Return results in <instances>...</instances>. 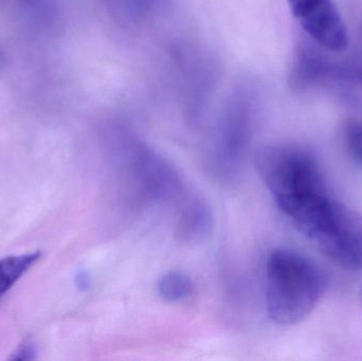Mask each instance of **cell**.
I'll return each mask as SVG.
<instances>
[{
  "label": "cell",
  "mask_w": 362,
  "mask_h": 361,
  "mask_svg": "<svg viewBox=\"0 0 362 361\" xmlns=\"http://www.w3.org/2000/svg\"><path fill=\"white\" fill-rule=\"evenodd\" d=\"M255 167L276 205L300 232L313 239L329 222L336 201L312 153L293 146H267Z\"/></svg>",
  "instance_id": "1"
},
{
  "label": "cell",
  "mask_w": 362,
  "mask_h": 361,
  "mask_svg": "<svg viewBox=\"0 0 362 361\" xmlns=\"http://www.w3.org/2000/svg\"><path fill=\"white\" fill-rule=\"evenodd\" d=\"M266 276L268 315L279 326H295L306 319L327 285V275L318 263L289 249L272 252Z\"/></svg>",
  "instance_id": "2"
},
{
  "label": "cell",
  "mask_w": 362,
  "mask_h": 361,
  "mask_svg": "<svg viewBox=\"0 0 362 361\" xmlns=\"http://www.w3.org/2000/svg\"><path fill=\"white\" fill-rule=\"evenodd\" d=\"M293 17L317 44L344 52L350 44L348 28L333 0H287Z\"/></svg>",
  "instance_id": "3"
},
{
  "label": "cell",
  "mask_w": 362,
  "mask_h": 361,
  "mask_svg": "<svg viewBox=\"0 0 362 361\" xmlns=\"http://www.w3.org/2000/svg\"><path fill=\"white\" fill-rule=\"evenodd\" d=\"M315 242L338 266L362 269V215L358 212L338 203L331 224Z\"/></svg>",
  "instance_id": "4"
},
{
  "label": "cell",
  "mask_w": 362,
  "mask_h": 361,
  "mask_svg": "<svg viewBox=\"0 0 362 361\" xmlns=\"http://www.w3.org/2000/svg\"><path fill=\"white\" fill-rule=\"evenodd\" d=\"M248 127L242 119H229L217 131L206 156V172L219 182H231L244 165Z\"/></svg>",
  "instance_id": "5"
},
{
  "label": "cell",
  "mask_w": 362,
  "mask_h": 361,
  "mask_svg": "<svg viewBox=\"0 0 362 361\" xmlns=\"http://www.w3.org/2000/svg\"><path fill=\"white\" fill-rule=\"evenodd\" d=\"M213 228V216L208 206L194 195H187L178 208L176 233L183 242L197 243L206 239Z\"/></svg>",
  "instance_id": "6"
},
{
  "label": "cell",
  "mask_w": 362,
  "mask_h": 361,
  "mask_svg": "<svg viewBox=\"0 0 362 361\" xmlns=\"http://www.w3.org/2000/svg\"><path fill=\"white\" fill-rule=\"evenodd\" d=\"M195 290L192 278L185 271H171L161 276L157 283L159 297L165 302L177 303L189 298Z\"/></svg>",
  "instance_id": "7"
},
{
  "label": "cell",
  "mask_w": 362,
  "mask_h": 361,
  "mask_svg": "<svg viewBox=\"0 0 362 361\" xmlns=\"http://www.w3.org/2000/svg\"><path fill=\"white\" fill-rule=\"evenodd\" d=\"M40 251L0 259V298L40 260Z\"/></svg>",
  "instance_id": "8"
},
{
  "label": "cell",
  "mask_w": 362,
  "mask_h": 361,
  "mask_svg": "<svg viewBox=\"0 0 362 361\" xmlns=\"http://www.w3.org/2000/svg\"><path fill=\"white\" fill-rule=\"evenodd\" d=\"M344 141L351 158L357 165H362V122H353L348 125Z\"/></svg>",
  "instance_id": "9"
},
{
  "label": "cell",
  "mask_w": 362,
  "mask_h": 361,
  "mask_svg": "<svg viewBox=\"0 0 362 361\" xmlns=\"http://www.w3.org/2000/svg\"><path fill=\"white\" fill-rule=\"evenodd\" d=\"M36 352L37 351H36L35 345L32 341H27L15 350L10 360H32L35 358Z\"/></svg>",
  "instance_id": "10"
},
{
  "label": "cell",
  "mask_w": 362,
  "mask_h": 361,
  "mask_svg": "<svg viewBox=\"0 0 362 361\" xmlns=\"http://www.w3.org/2000/svg\"><path fill=\"white\" fill-rule=\"evenodd\" d=\"M1 1L8 2L10 4H16V6H30L37 4L40 0H1Z\"/></svg>",
  "instance_id": "11"
},
{
  "label": "cell",
  "mask_w": 362,
  "mask_h": 361,
  "mask_svg": "<svg viewBox=\"0 0 362 361\" xmlns=\"http://www.w3.org/2000/svg\"><path fill=\"white\" fill-rule=\"evenodd\" d=\"M358 78H359V81H361V83L362 84V65L361 66V68H359V70H358Z\"/></svg>",
  "instance_id": "12"
},
{
  "label": "cell",
  "mask_w": 362,
  "mask_h": 361,
  "mask_svg": "<svg viewBox=\"0 0 362 361\" xmlns=\"http://www.w3.org/2000/svg\"><path fill=\"white\" fill-rule=\"evenodd\" d=\"M359 300H361V304L362 307V286L361 290H359Z\"/></svg>",
  "instance_id": "13"
}]
</instances>
